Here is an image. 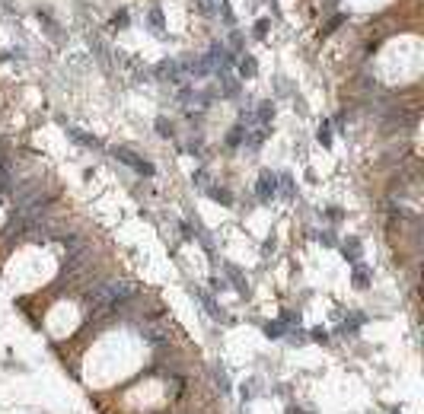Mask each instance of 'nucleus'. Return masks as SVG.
<instances>
[{
  "instance_id": "nucleus-7",
  "label": "nucleus",
  "mask_w": 424,
  "mask_h": 414,
  "mask_svg": "<svg viewBox=\"0 0 424 414\" xmlns=\"http://www.w3.org/2000/svg\"><path fill=\"white\" fill-rule=\"evenodd\" d=\"M325 338H329V331H322V328L313 331V341H325Z\"/></svg>"
},
{
  "instance_id": "nucleus-2",
  "label": "nucleus",
  "mask_w": 424,
  "mask_h": 414,
  "mask_svg": "<svg viewBox=\"0 0 424 414\" xmlns=\"http://www.w3.org/2000/svg\"><path fill=\"white\" fill-rule=\"evenodd\" d=\"M115 156H118L121 163H128L131 169H134V172H140V175H153V166H150V163H140V160H137L131 150H115Z\"/></svg>"
},
{
  "instance_id": "nucleus-5",
  "label": "nucleus",
  "mask_w": 424,
  "mask_h": 414,
  "mask_svg": "<svg viewBox=\"0 0 424 414\" xmlns=\"http://www.w3.org/2000/svg\"><path fill=\"white\" fill-rule=\"evenodd\" d=\"M354 283H357V287H367V271H363V268L354 271Z\"/></svg>"
},
{
  "instance_id": "nucleus-6",
  "label": "nucleus",
  "mask_w": 424,
  "mask_h": 414,
  "mask_svg": "<svg viewBox=\"0 0 424 414\" xmlns=\"http://www.w3.org/2000/svg\"><path fill=\"white\" fill-rule=\"evenodd\" d=\"M319 140H322V144H329V124L319 128Z\"/></svg>"
},
{
  "instance_id": "nucleus-1",
  "label": "nucleus",
  "mask_w": 424,
  "mask_h": 414,
  "mask_svg": "<svg viewBox=\"0 0 424 414\" xmlns=\"http://www.w3.org/2000/svg\"><path fill=\"white\" fill-rule=\"evenodd\" d=\"M131 293H134V283H128V280H115V283H102V287H96L90 293V309L87 312H105V309H115L118 303H125Z\"/></svg>"
},
{
  "instance_id": "nucleus-4",
  "label": "nucleus",
  "mask_w": 424,
  "mask_h": 414,
  "mask_svg": "<svg viewBox=\"0 0 424 414\" xmlns=\"http://www.w3.org/2000/svg\"><path fill=\"white\" fill-rule=\"evenodd\" d=\"M281 331H284V322H274V325L265 328V335H268V338H281Z\"/></svg>"
},
{
  "instance_id": "nucleus-8",
  "label": "nucleus",
  "mask_w": 424,
  "mask_h": 414,
  "mask_svg": "<svg viewBox=\"0 0 424 414\" xmlns=\"http://www.w3.org/2000/svg\"><path fill=\"white\" fill-rule=\"evenodd\" d=\"M287 414H303V411L300 408H287Z\"/></svg>"
},
{
  "instance_id": "nucleus-3",
  "label": "nucleus",
  "mask_w": 424,
  "mask_h": 414,
  "mask_svg": "<svg viewBox=\"0 0 424 414\" xmlns=\"http://www.w3.org/2000/svg\"><path fill=\"white\" fill-rule=\"evenodd\" d=\"M274 195H277V179H274L271 172H265L262 179H259V198L268 201V198H274Z\"/></svg>"
}]
</instances>
